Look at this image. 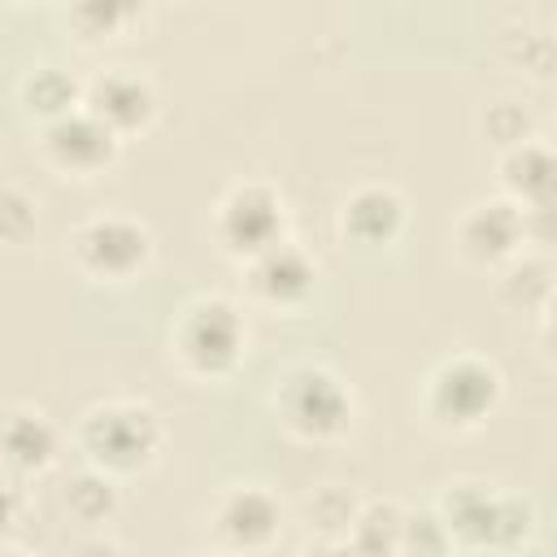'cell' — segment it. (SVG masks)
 Wrapping results in <instances>:
<instances>
[{"instance_id": "cell-1", "label": "cell", "mask_w": 557, "mask_h": 557, "mask_svg": "<svg viewBox=\"0 0 557 557\" xmlns=\"http://www.w3.org/2000/svg\"><path fill=\"white\" fill-rule=\"evenodd\" d=\"M431 509L448 527L453 544L474 553H522L540 531L535 500L487 479H448Z\"/></svg>"}, {"instance_id": "cell-2", "label": "cell", "mask_w": 557, "mask_h": 557, "mask_svg": "<svg viewBox=\"0 0 557 557\" xmlns=\"http://www.w3.org/2000/svg\"><path fill=\"white\" fill-rule=\"evenodd\" d=\"M74 444L83 453V466H91L109 479H131L161 461L165 422H161L157 405H148L139 396H104L78 413Z\"/></svg>"}, {"instance_id": "cell-3", "label": "cell", "mask_w": 557, "mask_h": 557, "mask_svg": "<svg viewBox=\"0 0 557 557\" xmlns=\"http://www.w3.org/2000/svg\"><path fill=\"white\" fill-rule=\"evenodd\" d=\"M270 413L300 444H335L352 431L357 396L322 361H292L270 383Z\"/></svg>"}, {"instance_id": "cell-4", "label": "cell", "mask_w": 557, "mask_h": 557, "mask_svg": "<svg viewBox=\"0 0 557 557\" xmlns=\"http://www.w3.org/2000/svg\"><path fill=\"white\" fill-rule=\"evenodd\" d=\"M248 357V318L231 296H191L170 322V361L200 383L231 379Z\"/></svg>"}, {"instance_id": "cell-5", "label": "cell", "mask_w": 557, "mask_h": 557, "mask_svg": "<svg viewBox=\"0 0 557 557\" xmlns=\"http://www.w3.org/2000/svg\"><path fill=\"white\" fill-rule=\"evenodd\" d=\"M505 400V374L492 357L483 352H448L440 357L418 392V409L422 418L444 431V435H470L479 431Z\"/></svg>"}, {"instance_id": "cell-6", "label": "cell", "mask_w": 557, "mask_h": 557, "mask_svg": "<svg viewBox=\"0 0 557 557\" xmlns=\"http://www.w3.org/2000/svg\"><path fill=\"white\" fill-rule=\"evenodd\" d=\"M157 257V235L139 213L104 209L83 218L65 239V261L91 283H135Z\"/></svg>"}, {"instance_id": "cell-7", "label": "cell", "mask_w": 557, "mask_h": 557, "mask_svg": "<svg viewBox=\"0 0 557 557\" xmlns=\"http://www.w3.org/2000/svg\"><path fill=\"white\" fill-rule=\"evenodd\" d=\"M209 235L231 261H252L265 248L292 239V209L287 196L270 178H235L213 213H209Z\"/></svg>"}, {"instance_id": "cell-8", "label": "cell", "mask_w": 557, "mask_h": 557, "mask_svg": "<svg viewBox=\"0 0 557 557\" xmlns=\"http://www.w3.org/2000/svg\"><path fill=\"white\" fill-rule=\"evenodd\" d=\"M283 522H287L283 500L265 483H231L213 496L205 527H209L218 553L252 557V553H265L278 544Z\"/></svg>"}, {"instance_id": "cell-9", "label": "cell", "mask_w": 557, "mask_h": 557, "mask_svg": "<svg viewBox=\"0 0 557 557\" xmlns=\"http://www.w3.org/2000/svg\"><path fill=\"white\" fill-rule=\"evenodd\" d=\"M83 109L96 122H104L117 139H131L157 122L161 91H157L148 70L117 61V65H100L96 74L83 78Z\"/></svg>"}, {"instance_id": "cell-10", "label": "cell", "mask_w": 557, "mask_h": 557, "mask_svg": "<svg viewBox=\"0 0 557 557\" xmlns=\"http://www.w3.org/2000/svg\"><path fill=\"white\" fill-rule=\"evenodd\" d=\"M453 244L470 265L483 270H500L509 265L518 252L531 248L527 239V213L518 205H509L505 196H479L470 205H461V213L453 218Z\"/></svg>"}, {"instance_id": "cell-11", "label": "cell", "mask_w": 557, "mask_h": 557, "mask_svg": "<svg viewBox=\"0 0 557 557\" xmlns=\"http://www.w3.org/2000/svg\"><path fill=\"white\" fill-rule=\"evenodd\" d=\"M35 144H39L44 165L52 174H61V178H74V183L100 178L117 161V152H122V139L104 122H96L87 109H74L65 117L39 126Z\"/></svg>"}, {"instance_id": "cell-12", "label": "cell", "mask_w": 557, "mask_h": 557, "mask_svg": "<svg viewBox=\"0 0 557 557\" xmlns=\"http://www.w3.org/2000/svg\"><path fill=\"white\" fill-rule=\"evenodd\" d=\"M409 226V200L392 183H357L335 209V235L361 252L392 248Z\"/></svg>"}, {"instance_id": "cell-13", "label": "cell", "mask_w": 557, "mask_h": 557, "mask_svg": "<svg viewBox=\"0 0 557 557\" xmlns=\"http://www.w3.org/2000/svg\"><path fill=\"white\" fill-rule=\"evenodd\" d=\"M239 274H244V296L265 309H300L318 287V261L296 239H283L261 257L244 261Z\"/></svg>"}, {"instance_id": "cell-14", "label": "cell", "mask_w": 557, "mask_h": 557, "mask_svg": "<svg viewBox=\"0 0 557 557\" xmlns=\"http://www.w3.org/2000/svg\"><path fill=\"white\" fill-rule=\"evenodd\" d=\"M496 196L522 213H557V152L544 135L496 152Z\"/></svg>"}, {"instance_id": "cell-15", "label": "cell", "mask_w": 557, "mask_h": 557, "mask_svg": "<svg viewBox=\"0 0 557 557\" xmlns=\"http://www.w3.org/2000/svg\"><path fill=\"white\" fill-rule=\"evenodd\" d=\"M61 457V426L35 405L0 409V470L13 479H39Z\"/></svg>"}, {"instance_id": "cell-16", "label": "cell", "mask_w": 557, "mask_h": 557, "mask_svg": "<svg viewBox=\"0 0 557 557\" xmlns=\"http://www.w3.org/2000/svg\"><path fill=\"white\" fill-rule=\"evenodd\" d=\"M17 104H22L26 117H35L39 126H48V122L83 109V74H74L65 61L44 57V61H35V65L22 70V78H17Z\"/></svg>"}, {"instance_id": "cell-17", "label": "cell", "mask_w": 557, "mask_h": 557, "mask_svg": "<svg viewBox=\"0 0 557 557\" xmlns=\"http://www.w3.org/2000/svg\"><path fill=\"white\" fill-rule=\"evenodd\" d=\"M553 261L544 248H527L518 252L509 265H500V278H496V300L513 313H535L544 326H548V313H553Z\"/></svg>"}, {"instance_id": "cell-18", "label": "cell", "mask_w": 557, "mask_h": 557, "mask_svg": "<svg viewBox=\"0 0 557 557\" xmlns=\"http://www.w3.org/2000/svg\"><path fill=\"white\" fill-rule=\"evenodd\" d=\"M144 17H148V9L135 0H78V4L61 9V22H65L70 39H78V44H109Z\"/></svg>"}, {"instance_id": "cell-19", "label": "cell", "mask_w": 557, "mask_h": 557, "mask_svg": "<svg viewBox=\"0 0 557 557\" xmlns=\"http://www.w3.org/2000/svg\"><path fill=\"white\" fill-rule=\"evenodd\" d=\"M400 518H405V505L392 496L361 500L344 544L357 557H400Z\"/></svg>"}, {"instance_id": "cell-20", "label": "cell", "mask_w": 557, "mask_h": 557, "mask_svg": "<svg viewBox=\"0 0 557 557\" xmlns=\"http://www.w3.org/2000/svg\"><path fill=\"white\" fill-rule=\"evenodd\" d=\"M61 500H65L70 518H78V522H87V527H100V522H109V518L117 513V505H122V487H117V479H109V474L83 466V470L70 474Z\"/></svg>"}, {"instance_id": "cell-21", "label": "cell", "mask_w": 557, "mask_h": 557, "mask_svg": "<svg viewBox=\"0 0 557 557\" xmlns=\"http://www.w3.org/2000/svg\"><path fill=\"white\" fill-rule=\"evenodd\" d=\"M479 135L496 148V152H505V148H513V144H522V139H531V135H540L535 131V117H531V109L522 104V100H513V96H496V100H483V109H479Z\"/></svg>"}, {"instance_id": "cell-22", "label": "cell", "mask_w": 557, "mask_h": 557, "mask_svg": "<svg viewBox=\"0 0 557 557\" xmlns=\"http://www.w3.org/2000/svg\"><path fill=\"white\" fill-rule=\"evenodd\" d=\"M357 505L361 500L348 487H339V483H322L318 492H309L305 522H309L313 540H344L348 527H352V518H357Z\"/></svg>"}, {"instance_id": "cell-23", "label": "cell", "mask_w": 557, "mask_h": 557, "mask_svg": "<svg viewBox=\"0 0 557 557\" xmlns=\"http://www.w3.org/2000/svg\"><path fill=\"white\" fill-rule=\"evenodd\" d=\"M39 235V196L22 183H0V244L26 248Z\"/></svg>"}, {"instance_id": "cell-24", "label": "cell", "mask_w": 557, "mask_h": 557, "mask_svg": "<svg viewBox=\"0 0 557 557\" xmlns=\"http://www.w3.org/2000/svg\"><path fill=\"white\" fill-rule=\"evenodd\" d=\"M457 544L448 535V527L440 522V513L431 505L422 509H405L400 518V557H448Z\"/></svg>"}, {"instance_id": "cell-25", "label": "cell", "mask_w": 557, "mask_h": 557, "mask_svg": "<svg viewBox=\"0 0 557 557\" xmlns=\"http://www.w3.org/2000/svg\"><path fill=\"white\" fill-rule=\"evenodd\" d=\"M505 57L518 74L535 78V83H548L553 78V65H557V48H553V35L548 30H518L505 39Z\"/></svg>"}, {"instance_id": "cell-26", "label": "cell", "mask_w": 557, "mask_h": 557, "mask_svg": "<svg viewBox=\"0 0 557 557\" xmlns=\"http://www.w3.org/2000/svg\"><path fill=\"white\" fill-rule=\"evenodd\" d=\"M22 513H26V483L0 470V544H9V540H13V531H17Z\"/></svg>"}, {"instance_id": "cell-27", "label": "cell", "mask_w": 557, "mask_h": 557, "mask_svg": "<svg viewBox=\"0 0 557 557\" xmlns=\"http://www.w3.org/2000/svg\"><path fill=\"white\" fill-rule=\"evenodd\" d=\"M70 557H126V548L117 540H109V535H87V540H78L70 548Z\"/></svg>"}, {"instance_id": "cell-28", "label": "cell", "mask_w": 557, "mask_h": 557, "mask_svg": "<svg viewBox=\"0 0 557 557\" xmlns=\"http://www.w3.org/2000/svg\"><path fill=\"white\" fill-rule=\"evenodd\" d=\"M300 557H357V553L344 540H309Z\"/></svg>"}, {"instance_id": "cell-29", "label": "cell", "mask_w": 557, "mask_h": 557, "mask_svg": "<svg viewBox=\"0 0 557 557\" xmlns=\"http://www.w3.org/2000/svg\"><path fill=\"white\" fill-rule=\"evenodd\" d=\"M0 557H30V553H22V548H13V544H0Z\"/></svg>"}, {"instance_id": "cell-30", "label": "cell", "mask_w": 557, "mask_h": 557, "mask_svg": "<svg viewBox=\"0 0 557 557\" xmlns=\"http://www.w3.org/2000/svg\"><path fill=\"white\" fill-rule=\"evenodd\" d=\"M196 557H231V553H218V548H213V553H196Z\"/></svg>"}]
</instances>
